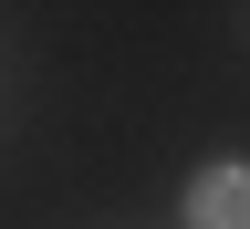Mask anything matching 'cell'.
Wrapping results in <instances>:
<instances>
[{
  "instance_id": "cell-1",
  "label": "cell",
  "mask_w": 250,
  "mask_h": 229,
  "mask_svg": "<svg viewBox=\"0 0 250 229\" xmlns=\"http://www.w3.org/2000/svg\"><path fill=\"white\" fill-rule=\"evenodd\" d=\"M240 187H250L240 167H208L198 177V229H250V198H240Z\"/></svg>"
}]
</instances>
